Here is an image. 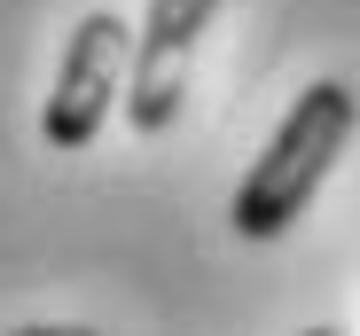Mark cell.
Wrapping results in <instances>:
<instances>
[{
	"label": "cell",
	"mask_w": 360,
	"mask_h": 336,
	"mask_svg": "<svg viewBox=\"0 0 360 336\" xmlns=\"http://www.w3.org/2000/svg\"><path fill=\"white\" fill-rule=\"evenodd\" d=\"M352 126H360L352 86L321 79V86H306V94H297V102H290V118L274 126V141L259 149V164L243 173L235 203H227L235 235H243V243H274L290 219L321 196V180H329V164L345 156Z\"/></svg>",
	"instance_id": "cell-1"
},
{
	"label": "cell",
	"mask_w": 360,
	"mask_h": 336,
	"mask_svg": "<svg viewBox=\"0 0 360 336\" xmlns=\"http://www.w3.org/2000/svg\"><path fill=\"white\" fill-rule=\"evenodd\" d=\"M126 79H134V32H126V16H110V8L79 16L63 63H55V94L39 109L47 149H86L102 133V118H110V102H117Z\"/></svg>",
	"instance_id": "cell-2"
},
{
	"label": "cell",
	"mask_w": 360,
	"mask_h": 336,
	"mask_svg": "<svg viewBox=\"0 0 360 336\" xmlns=\"http://www.w3.org/2000/svg\"><path fill=\"white\" fill-rule=\"evenodd\" d=\"M219 0H149L141 39H134V79H126V118L134 133H165L180 118L188 94V63H196V32L212 24Z\"/></svg>",
	"instance_id": "cell-3"
},
{
	"label": "cell",
	"mask_w": 360,
	"mask_h": 336,
	"mask_svg": "<svg viewBox=\"0 0 360 336\" xmlns=\"http://www.w3.org/2000/svg\"><path fill=\"white\" fill-rule=\"evenodd\" d=\"M16 336H94V328H79V321H39V328H16Z\"/></svg>",
	"instance_id": "cell-4"
},
{
	"label": "cell",
	"mask_w": 360,
	"mask_h": 336,
	"mask_svg": "<svg viewBox=\"0 0 360 336\" xmlns=\"http://www.w3.org/2000/svg\"><path fill=\"white\" fill-rule=\"evenodd\" d=\"M297 336H337V328H297Z\"/></svg>",
	"instance_id": "cell-5"
}]
</instances>
